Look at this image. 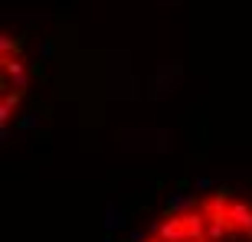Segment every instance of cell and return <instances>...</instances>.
Listing matches in <instances>:
<instances>
[{
	"label": "cell",
	"mask_w": 252,
	"mask_h": 242,
	"mask_svg": "<svg viewBox=\"0 0 252 242\" xmlns=\"http://www.w3.org/2000/svg\"><path fill=\"white\" fill-rule=\"evenodd\" d=\"M141 242H252V200L216 190L170 210Z\"/></svg>",
	"instance_id": "obj_1"
}]
</instances>
